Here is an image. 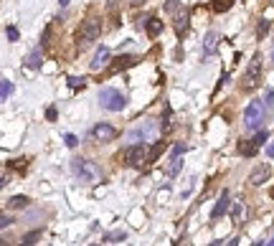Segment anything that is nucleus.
Masks as SVG:
<instances>
[{
    "label": "nucleus",
    "instance_id": "c85d7f7f",
    "mask_svg": "<svg viewBox=\"0 0 274 246\" xmlns=\"http://www.w3.org/2000/svg\"><path fill=\"white\" fill-rule=\"evenodd\" d=\"M8 38H10V41H18V28L10 26V28H8Z\"/></svg>",
    "mask_w": 274,
    "mask_h": 246
},
{
    "label": "nucleus",
    "instance_id": "f3484780",
    "mask_svg": "<svg viewBox=\"0 0 274 246\" xmlns=\"http://www.w3.org/2000/svg\"><path fill=\"white\" fill-rule=\"evenodd\" d=\"M234 3H236V0H213V3H211V8H213L216 13H226Z\"/></svg>",
    "mask_w": 274,
    "mask_h": 246
},
{
    "label": "nucleus",
    "instance_id": "9b49d317",
    "mask_svg": "<svg viewBox=\"0 0 274 246\" xmlns=\"http://www.w3.org/2000/svg\"><path fill=\"white\" fill-rule=\"evenodd\" d=\"M135 63H137V56H132V54H125V56L112 59V71H125V69H130V66H135Z\"/></svg>",
    "mask_w": 274,
    "mask_h": 246
},
{
    "label": "nucleus",
    "instance_id": "4be33fe9",
    "mask_svg": "<svg viewBox=\"0 0 274 246\" xmlns=\"http://www.w3.org/2000/svg\"><path fill=\"white\" fill-rule=\"evenodd\" d=\"M28 66H33V69H38V66H41V49H36V51L28 56Z\"/></svg>",
    "mask_w": 274,
    "mask_h": 246
},
{
    "label": "nucleus",
    "instance_id": "4c0bfd02",
    "mask_svg": "<svg viewBox=\"0 0 274 246\" xmlns=\"http://www.w3.org/2000/svg\"><path fill=\"white\" fill-rule=\"evenodd\" d=\"M272 198H274V188H272Z\"/></svg>",
    "mask_w": 274,
    "mask_h": 246
},
{
    "label": "nucleus",
    "instance_id": "bb28decb",
    "mask_svg": "<svg viewBox=\"0 0 274 246\" xmlns=\"http://www.w3.org/2000/svg\"><path fill=\"white\" fill-rule=\"evenodd\" d=\"M8 226H13V218L8 213H0V229H8Z\"/></svg>",
    "mask_w": 274,
    "mask_h": 246
},
{
    "label": "nucleus",
    "instance_id": "cd10ccee",
    "mask_svg": "<svg viewBox=\"0 0 274 246\" xmlns=\"http://www.w3.org/2000/svg\"><path fill=\"white\" fill-rule=\"evenodd\" d=\"M64 142H66V147H76V145H79L76 135H64Z\"/></svg>",
    "mask_w": 274,
    "mask_h": 246
},
{
    "label": "nucleus",
    "instance_id": "c756f323",
    "mask_svg": "<svg viewBox=\"0 0 274 246\" xmlns=\"http://www.w3.org/2000/svg\"><path fill=\"white\" fill-rule=\"evenodd\" d=\"M46 117L54 122V120H56V107H49V109H46Z\"/></svg>",
    "mask_w": 274,
    "mask_h": 246
},
{
    "label": "nucleus",
    "instance_id": "c9c22d12",
    "mask_svg": "<svg viewBox=\"0 0 274 246\" xmlns=\"http://www.w3.org/2000/svg\"><path fill=\"white\" fill-rule=\"evenodd\" d=\"M262 244H269V246H274V236L269 239V241H262Z\"/></svg>",
    "mask_w": 274,
    "mask_h": 246
},
{
    "label": "nucleus",
    "instance_id": "a211bd4d",
    "mask_svg": "<svg viewBox=\"0 0 274 246\" xmlns=\"http://www.w3.org/2000/svg\"><path fill=\"white\" fill-rule=\"evenodd\" d=\"M10 94H13V84L8 79H0V102H5Z\"/></svg>",
    "mask_w": 274,
    "mask_h": 246
},
{
    "label": "nucleus",
    "instance_id": "f257e3e1",
    "mask_svg": "<svg viewBox=\"0 0 274 246\" xmlns=\"http://www.w3.org/2000/svg\"><path fill=\"white\" fill-rule=\"evenodd\" d=\"M99 33H102V20H99V18H86V20L81 23L79 33H76V38H79V49L92 46V43L99 38Z\"/></svg>",
    "mask_w": 274,
    "mask_h": 246
},
{
    "label": "nucleus",
    "instance_id": "1a4fd4ad",
    "mask_svg": "<svg viewBox=\"0 0 274 246\" xmlns=\"http://www.w3.org/2000/svg\"><path fill=\"white\" fill-rule=\"evenodd\" d=\"M109 61H112V51H109L107 46H99L97 54H94V59H92V63H89V69H92V71H99V69H104Z\"/></svg>",
    "mask_w": 274,
    "mask_h": 246
},
{
    "label": "nucleus",
    "instance_id": "473e14b6",
    "mask_svg": "<svg viewBox=\"0 0 274 246\" xmlns=\"http://www.w3.org/2000/svg\"><path fill=\"white\" fill-rule=\"evenodd\" d=\"M267 155H269V158H274V142L269 145V147H267Z\"/></svg>",
    "mask_w": 274,
    "mask_h": 246
},
{
    "label": "nucleus",
    "instance_id": "412c9836",
    "mask_svg": "<svg viewBox=\"0 0 274 246\" xmlns=\"http://www.w3.org/2000/svg\"><path fill=\"white\" fill-rule=\"evenodd\" d=\"M28 206V198L26 195H13L10 200H8V208H26Z\"/></svg>",
    "mask_w": 274,
    "mask_h": 246
},
{
    "label": "nucleus",
    "instance_id": "2f4dec72",
    "mask_svg": "<svg viewBox=\"0 0 274 246\" xmlns=\"http://www.w3.org/2000/svg\"><path fill=\"white\" fill-rule=\"evenodd\" d=\"M272 102H274V92H267V102H264V104H267V109L272 107Z\"/></svg>",
    "mask_w": 274,
    "mask_h": 246
},
{
    "label": "nucleus",
    "instance_id": "2eb2a0df",
    "mask_svg": "<svg viewBox=\"0 0 274 246\" xmlns=\"http://www.w3.org/2000/svg\"><path fill=\"white\" fill-rule=\"evenodd\" d=\"M239 152H241V155H246V158H254V155L259 152V147H254V142H252V140H241V142H239Z\"/></svg>",
    "mask_w": 274,
    "mask_h": 246
},
{
    "label": "nucleus",
    "instance_id": "20e7f679",
    "mask_svg": "<svg viewBox=\"0 0 274 246\" xmlns=\"http://www.w3.org/2000/svg\"><path fill=\"white\" fill-rule=\"evenodd\" d=\"M99 104H102V109H107V112H120V109L127 107V99H125L122 92L107 86V89L99 92Z\"/></svg>",
    "mask_w": 274,
    "mask_h": 246
},
{
    "label": "nucleus",
    "instance_id": "9d476101",
    "mask_svg": "<svg viewBox=\"0 0 274 246\" xmlns=\"http://www.w3.org/2000/svg\"><path fill=\"white\" fill-rule=\"evenodd\" d=\"M218 41H221V36L216 33V31H208L203 38V54L206 56H213V51L218 49Z\"/></svg>",
    "mask_w": 274,
    "mask_h": 246
},
{
    "label": "nucleus",
    "instance_id": "393cba45",
    "mask_svg": "<svg viewBox=\"0 0 274 246\" xmlns=\"http://www.w3.org/2000/svg\"><path fill=\"white\" fill-rule=\"evenodd\" d=\"M122 239H125V234H122V231H117V234H107V236H104V241H107V244H117V241H122Z\"/></svg>",
    "mask_w": 274,
    "mask_h": 246
},
{
    "label": "nucleus",
    "instance_id": "0eeeda50",
    "mask_svg": "<svg viewBox=\"0 0 274 246\" xmlns=\"http://www.w3.org/2000/svg\"><path fill=\"white\" fill-rule=\"evenodd\" d=\"M92 137H94L97 142H112V140L117 137V129H115L112 124L99 122V124H94V129H92Z\"/></svg>",
    "mask_w": 274,
    "mask_h": 246
},
{
    "label": "nucleus",
    "instance_id": "f704fd0d",
    "mask_svg": "<svg viewBox=\"0 0 274 246\" xmlns=\"http://www.w3.org/2000/svg\"><path fill=\"white\" fill-rule=\"evenodd\" d=\"M142 3H147V0H130V5H142Z\"/></svg>",
    "mask_w": 274,
    "mask_h": 246
},
{
    "label": "nucleus",
    "instance_id": "72a5a7b5",
    "mask_svg": "<svg viewBox=\"0 0 274 246\" xmlns=\"http://www.w3.org/2000/svg\"><path fill=\"white\" fill-rule=\"evenodd\" d=\"M3 185H8V175H0V188Z\"/></svg>",
    "mask_w": 274,
    "mask_h": 246
},
{
    "label": "nucleus",
    "instance_id": "6ab92c4d",
    "mask_svg": "<svg viewBox=\"0 0 274 246\" xmlns=\"http://www.w3.org/2000/svg\"><path fill=\"white\" fill-rule=\"evenodd\" d=\"M8 168H13V170H18V173H26V168H28V158L10 160V163H8Z\"/></svg>",
    "mask_w": 274,
    "mask_h": 246
},
{
    "label": "nucleus",
    "instance_id": "423d86ee",
    "mask_svg": "<svg viewBox=\"0 0 274 246\" xmlns=\"http://www.w3.org/2000/svg\"><path fill=\"white\" fill-rule=\"evenodd\" d=\"M125 165H130V168H142L145 163H147V158H150V150H147V145H142V142H137L132 145L130 150H125Z\"/></svg>",
    "mask_w": 274,
    "mask_h": 246
},
{
    "label": "nucleus",
    "instance_id": "39448f33",
    "mask_svg": "<svg viewBox=\"0 0 274 246\" xmlns=\"http://www.w3.org/2000/svg\"><path fill=\"white\" fill-rule=\"evenodd\" d=\"M259 81H262V56L257 54V56L252 59V63H249L244 79H241V89H244V92H252V89L259 86Z\"/></svg>",
    "mask_w": 274,
    "mask_h": 246
},
{
    "label": "nucleus",
    "instance_id": "58836bf2",
    "mask_svg": "<svg viewBox=\"0 0 274 246\" xmlns=\"http://www.w3.org/2000/svg\"><path fill=\"white\" fill-rule=\"evenodd\" d=\"M272 61H274V54H272Z\"/></svg>",
    "mask_w": 274,
    "mask_h": 246
},
{
    "label": "nucleus",
    "instance_id": "b1692460",
    "mask_svg": "<svg viewBox=\"0 0 274 246\" xmlns=\"http://www.w3.org/2000/svg\"><path fill=\"white\" fill-rule=\"evenodd\" d=\"M66 81H68V86H71L74 92H79V89L84 86V81H81V76H68Z\"/></svg>",
    "mask_w": 274,
    "mask_h": 246
},
{
    "label": "nucleus",
    "instance_id": "f8f14e48",
    "mask_svg": "<svg viewBox=\"0 0 274 246\" xmlns=\"http://www.w3.org/2000/svg\"><path fill=\"white\" fill-rule=\"evenodd\" d=\"M229 206H231V198H229V193H223V195L218 198V203H216L213 213H211V216H213V221H216V218H221V216L229 211Z\"/></svg>",
    "mask_w": 274,
    "mask_h": 246
},
{
    "label": "nucleus",
    "instance_id": "f03ea898",
    "mask_svg": "<svg viewBox=\"0 0 274 246\" xmlns=\"http://www.w3.org/2000/svg\"><path fill=\"white\" fill-rule=\"evenodd\" d=\"M71 170H74L76 181H81V183H99V168L84 158H76L71 163Z\"/></svg>",
    "mask_w": 274,
    "mask_h": 246
},
{
    "label": "nucleus",
    "instance_id": "5701e85b",
    "mask_svg": "<svg viewBox=\"0 0 274 246\" xmlns=\"http://www.w3.org/2000/svg\"><path fill=\"white\" fill-rule=\"evenodd\" d=\"M163 150H165V142H157V147L150 150V158H147V160H157V158L163 155Z\"/></svg>",
    "mask_w": 274,
    "mask_h": 246
},
{
    "label": "nucleus",
    "instance_id": "6e6552de",
    "mask_svg": "<svg viewBox=\"0 0 274 246\" xmlns=\"http://www.w3.org/2000/svg\"><path fill=\"white\" fill-rule=\"evenodd\" d=\"M269 175H272V168H269L267 163H262V165H257V168L249 173V183L254 185V188H259V185H264L269 181Z\"/></svg>",
    "mask_w": 274,
    "mask_h": 246
},
{
    "label": "nucleus",
    "instance_id": "dca6fc26",
    "mask_svg": "<svg viewBox=\"0 0 274 246\" xmlns=\"http://www.w3.org/2000/svg\"><path fill=\"white\" fill-rule=\"evenodd\" d=\"M145 28H147V36L155 38V36H160V31H163V20H160V18H150Z\"/></svg>",
    "mask_w": 274,
    "mask_h": 246
},
{
    "label": "nucleus",
    "instance_id": "a878e982",
    "mask_svg": "<svg viewBox=\"0 0 274 246\" xmlns=\"http://www.w3.org/2000/svg\"><path fill=\"white\" fill-rule=\"evenodd\" d=\"M41 236V231H33V234H26L23 236V244H36V239Z\"/></svg>",
    "mask_w": 274,
    "mask_h": 246
},
{
    "label": "nucleus",
    "instance_id": "ddd939ff",
    "mask_svg": "<svg viewBox=\"0 0 274 246\" xmlns=\"http://www.w3.org/2000/svg\"><path fill=\"white\" fill-rule=\"evenodd\" d=\"M231 218H234L236 223H244V218H246V206H244V200H234V206H231Z\"/></svg>",
    "mask_w": 274,
    "mask_h": 246
},
{
    "label": "nucleus",
    "instance_id": "aec40b11",
    "mask_svg": "<svg viewBox=\"0 0 274 246\" xmlns=\"http://www.w3.org/2000/svg\"><path fill=\"white\" fill-rule=\"evenodd\" d=\"M180 170H183V158H180V155H173V163H170V170H168V173L175 178Z\"/></svg>",
    "mask_w": 274,
    "mask_h": 246
},
{
    "label": "nucleus",
    "instance_id": "e433bc0d",
    "mask_svg": "<svg viewBox=\"0 0 274 246\" xmlns=\"http://www.w3.org/2000/svg\"><path fill=\"white\" fill-rule=\"evenodd\" d=\"M59 3H61V5H68V0H59Z\"/></svg>",
    "mask_w": 274,
    "mask_h": 246
},
{
    "label": "nucleus",
    "instance_id": "4468645a",
    "mask_svg": "<svg viewBox=\"0 0 274 246\" xmlns=\"http://www.w3.org/2000/svg\"><path fill=\"white\" fill-rule=\"evenodd\" d=\"M188 23H191V15H188V10H178V13H175V31H178V33H186Z\"/></svg>",
    "mask_w": 274,
    "mask_h": 246
},
{
    "label": "nucleus",
    "instance_id": "7ed1b4c3",
    "mask_svg": "<svg viewBox=\"0 0 274 246\" xmlns=\"http://www.w3.org/2000/svg\"><path fill=\"white\" fill-rule=\"evenodd\" d=\"M264 115H267V104L262 99H252L249 107L244 109V124L246 129H259L264 122Z\"/></svg>",
    "mask_w": 274,
    "mask_h": 246
},
{
    "label": "nucleus",
    "instance_id": "7c9ffc66",
    "mask_svg": "<svg viewBox=\"0 0 274 246\" xmlns=\"http://www.w3.org/2000/svg\"><path fill=\"white\" fill-rule=\"evenodd\" d=\"M267 28H269V23H267V20H262V23H259V36H264V33H267Z\"/></svg>",
    "mask_w": 274,
    "mask_h": 246
}]
</instances>
